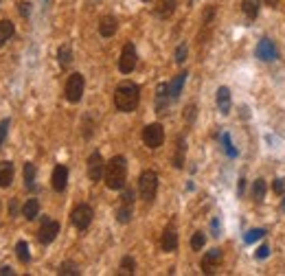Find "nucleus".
I'll list each match as a JSON object with an SVG mask.
<instances>
[{"label":"nucleus","instance_id":"obj_16","mask_svg":"<svg viewBox=\"0 0 285 276\" xmlns=\"http://www.w3.org/2000/svg\"><path fill=\"white\" fill-rule=\"evenodd\" d=\"M13 176H16V169H13V162H9V160L0 162V188H7V186H11V182H13Z\"/></svg>","mask_w":285,"mask_h":276},{"label":"nucleus","instance_id":"obj_25","mask_svg":"<svg viewBox=\"0 0 285 276\" xmlns=\"http://www.w3.org/2000/svg\"><path fill=\"white\" fill-rule=\"evenodd\" d=\"M132 215H134L132 204H123V202H121V206L116 208V222H119V224H129Z\"/></svg>","mask_w":285,"mask_h":276},{"label":"nucleus","instance_id":"obj_21","mask_svg":"<svg viewBox=\"0 0 285 276\" xmlns=\"http://www.w3.org/2000/svg\"><path fill=\"white\" fill-rule=\"evenodd\" d=\"M187 72H180V75H175L173 77V81L169 84V92H171V99L173 101H178L180 99V94H182V88H185V81H187Z\"/></svg>","mask_w":285,"mask_h":276},{"label":"nucleus","instance_id":"obj_43","mask_svg":"<svg viewBox=\"0 0 285 276\" xmlns=\"http://www.w3.org/2000/svg\"><path fill=\"white\" fill-rule=\"evenodd\" d=\"M5 274H9V276L13 274V270H11L9 265H3V267H0V276H5Z\"/></svg>","mask_w":285,"mask_h":276},{"label":"nucleus","instance_id":"obj_31","mask_svg":"<svg viewBox=\"0 0 285 276\" xmlns=\"http://www.w3.org/2000/svg\"><path fill=\"white\" fill-rule=\"evenodd\" d=\"M136 270V261L132 257H123L121 259V274H134Z\"/></svg>","mask_w":285,"mask_h":276},{"label":"nucleus","instance_id":"obj_28","mask_svg":"<svg viewBox=\"0 0 285 276\" xmlns=\"http://www.w3.org/2000/svg\"><path fill=\"white\" fill-rule=\"evenodd\" d=\"M252 198L257 202H263V198H266V180L257 178V182L252 184Z\"/></svg>","mask_w":285,"mask_h":276},{"label":"nucleus","instance_id":"obj_14","mask_svg":"<svg viewBox=\"0 0 285 276\" xmlns=\"http://www.w3.org/2000/svg\"><path fill=\"white\" fill-rule=\"evenodd\" d=\"M160 245H163L165 252H175V250H178V232H175L173 224L165 228L163 239H160Z\"/></svg>","mask_w":285,"mask_h":276},{"label":"nucleus","instance_id":"obj_5","mask_svg":"<svg viewBox=\"0 0 285 276\" xmlns=\"http://www.w3.org/2000/svg\"><path fill=\"white\" fill-rule=\"evenodd\" d=\"M92 217H94V210L90 204H77L70 213V222L77 230H86L92 224Z\"/></svg>","mask_w":285,"mask_h":276},{"label":"nucleus","instance_id":"obj_37","mask_svg":"<svg viewBox=\"0 0 285 276\" xmlns=\"http://www.w3.org/2000/svg\"><path fill=\"white\" fill-rule=\"evenodd\" d=\"M18 7H20V16H22V18H29V16H31V3H20Z\"/></svg>","mask_w":285,"mask_h":276},{"label":"nucleus","instance_id":"obj_47","mask_svg":"<svg viewBox=\"0 0 285 276\" xmlns=\"http://www.w3.org/2000/svg\"><path fill=\"white\" fill-rule=\"evenodd\" d=\"M283 210H285V200H283Z\"/></svg>","mask_w":285,"mask_h":276},{"label":"nucleus","instance_id":"obj_8","mask_svg":"<svg viewBox=\"0 0 285 276\" xmlns=\"http://www.w3.org/2000/svg\"><path fill=\"white\" fill-rule=\"evenodd\" d=\"M136 60H138L136 46L132 44V42H127L121 50V57H119V70L123 72V75H129V72L136 68Z\"/></svg>","mask_w":285,"mask_h":276},{"label":"nucleus","instance_id":"obj_22","mask_svg":"<svg viewBox=\"0 0 285 276\" xmlns=\"http://www.w3.org/2000/svg\"><path fill=\"white\" fill-rule=\"evenodd\" d=\"M13 33H16V26L11 20H0V46H5L13 38Z\"/></svg>","mask_w":285,"mask_h":276},{"label":"nucleus","instance_id":"obj_17","mask_svg":"<svg viewBox=\"0 0 285 276\" xmlns=\"http://www.w3.org/2000/svg\"><path fill=\"white\" fill-rule=\"evenodd\" d=\"M217 107H219V112L222 114H230V90L226 88V86H222V88L217 90Z\"/></svg>","mask_w":285,"mask_h":276},{"label":"nucleus","instance_id":"obj_15","mask_svg":"<svg viewBox=\"0 0 285 276\" xmlns=\"http://www.w3.org/2000/svg\"><path fill=\"white\" fill-rule=\"evenodd\" d=\"M119 29V22H116L114 16H103L99 20V35L101 38H112Z\"/></svg>","mask_w":285,"mask_h":276},{"label":"nucleus","instance_id":"obj_1","mask_svg":"<svg viewBox=\"0 0 285 276\" xmlns=\"http://www.w3.org/2000/svg\"><path fill=\"white\" fill-rule=\"evenodd\" d=\"M141 101V88L134 81H123L114 90V107L119 112H134Z\"/></svg>","mask_w":285,"mask_h":276},{"label":"nucleus","instance_id":"obj_33","mask_svg":"<svg viewBox=\"0 0 285 276\" xmlns=\"http://www.w3.org/2000/svg\"><path fill=\"white\" fill-rule=\"evenodd\" d=\"M222 143H224V151H226V154H228L230 158H235L237 149L232 147V143H230V134H222Z\"/></svg>","mask_w":285,"mask_h":276},{"label":"nucleus","instance_id":"obj_39","mask_svg":"<svg viewBox=\"0 0 285 276\" xmlns=\"http://www.w3.org/2000/svg\"><path fill=\"white\" fill-rule=\"evenodd\" d=\"M272 191H274V193H279V195L285 191V180H283V178L274 180V184H272Z\"/></svg>","mask_w":285,"mask_h":276},{"label":"nucleus","instance_id":"obj_35","mask_svg":"<svg viewBox=\"0 0 285 276\" xmlns=\"http://www.w3.org/2000/svg\"><path fill=\"white\" fill-rule=\"evenodd\" d=\"M9 119H5V121H0V147H3V143H5V138H7V132H9Z\"/></svg>","mask_w":285,"mask_h":276},{"label":"nucleus","instance_id":"obj_19","mask_svg":"<svg viewBox=\"0 0 285 276\" xmlns=\"http://www.w3.org/2000/svg\"><path fill=\"white\" fill-rule=\"evenodd\" d=\"M153 11H156V16L163 18V20L171 18L173 11H175V0H158V5H156V9Z\"/></svg>","mask_w":285,"mask_h":276},{"label":"nucleus","instance_id":"obj_46","mask_svg":"<svg viewBox=\"0 0 285 276\" xmlns=\"http://www.w3.org/2000/svg\"><path fill=\"white\" fill-rule=\"evenodd\" d=\"M143 3H151V0H143Z\"/></svg>","mask_w":285,"mask_h":276},{"label":"nucleus","instance_id":"obj_34","mask_svg":"<svg viewBox=\"0 0 285 276\" xmlns=\"http://www.w3.org/2000/svg\"><path fill=\"white\" fill-rule=\"evenodd\" d=\"M187 53H189L187 44H180L178 48H175V64H185L187 62Z\"/></svg>","mask_w":285,"mask_h":276},{"label":"nucleus","instance_id":"obj_44","mask_svg":"<svg viewBox=\"0 0 285 276\" xmlns=\"http://www.w3.org/2000/svg\"><path fill=\"white\" fill-rule=\"evenodd\" d=\"M244 188H246V180L241 178V180H239V186H237V193H239V195H244Z\"/></svg>","mask_w":285,"mask_h":276},{"label":"nucleus","instance_id":"obj_24","mask_svg":"<svg viewBox=\"0 0 285 276\" xmlns=\"http://www.w3.org/2000/svg\"><path fill=\"white\" fill-rule=\"evenodd\" d=\"M259 5H261V0H241V11L246 13V18L254 20L259 16Z\"/></svg>","mask_w":285,"mask_h":276},{"label":"nucleus","instance_id":"obj_7","mask_svg":"<svg viewBox=\"0 0 285 276\" xmlns=\"http://www.w3.org/2000/svg\"><path fill=\"white\" fill-rule=\"evenodd\" d=\"M57 235H60V222L44 217V219H42V226H40V230H38V241H40L42 245H48V243L55 241Z\"/></svg>","mask_w":285,"mask_h":276},{"label":"nucleus","instance_id":"obj_2","mask_svg":"<svg viewBox=\"0 0 285 276\" xmlns=\"http://www.w3.org/2000/svg\"><path fill=\"white\" fill-rule=\"evenodd\" d=\"M106 186L110 191H123L127 180V162L123 156H114L110 162H106V173H103Z\"/></svg>","mask_w":285,"mask_h":276},{"label":"nucleus","instance_id":"obj_3","mask_svg":"<svg viewBox=\"0 0 285 276\" xmlns=\"http://www.w3.org/2000/svg\"><path fill=\"white\" fill-rule=\"evenodd\" d=\"M138 193H141V200L149 202L156 200V193H158V173L156 171H143L141 178H138Z\"/></svg>","mask_w":285,"mask_h":276},{"label":"nucleus","instance_id":"obj_20","mask_svg":"<svg viewBox=\"0 0 285 276\" xmlns=\"http://www.w3.org/2000/svg\"><path fill=\"white\" fill-rule=\"evenodd\" d=\"M22 215H24V219H29V222H33L35 217L40 215V202L35 200V198H31V200H27L24 204H22Z\"/></svg>","mask_w":285,"mask_h":276},{"label":"nucleus","instance_id":"obj_45","mask_svg":"<svg viewBox=\"0 0 285 276\" xmlns=\"http://www.w3.org/2000/svg\"><path fill=\"white\" fill-rule=\"evenodd\" d=\"M263 3H266V5H270V7H274L276 3H279V0H263Z\"/></svg>","mask_w":285,"mask_h":276},{"label":"nucleus","instance_id":"obj_30","mask_svg":"<svg viewBox=\"0 0 285 276\" xmlns=\"http://www.w3.org/2000/svg\"><path fill=\"white\" fill-rule=\"evenodd\" d=\"M263 237H266V230H263V228H252V230L246 232L244 241H246V243H254L257 239H263Z\"/></svg>","mask_w":285,"mask_h":276},{"label":"nucleus","instance_id":"obj_18","mask_svg":"<svg viewBox=\"0 0 285 276\" xmlns=\"http://www.w3.org/2000/svg\"><path fill=\"white\" fill-rule=\"evenodd\" d=\"M185 154H187V141H185V136H178V141H175V156H173L175 169L185 167Z\"/></svg>","mask_w":285,"mask_h":276},{"label":"nucleus","instance_id":"obj_11","mask_svg":"<svg viewBox=\"0 0 285 276\" xmlns=\"http://www.w3.org/2000/svg\"><path fill=\"white\" fill-rule=\"evenodd\" d=\"M257 57L263 62H274L279 57V50H276L274 42H270L268 38H263L259 44H257Z\"/></svg>","mask_w":285,"mask_h":276},{"label":"nucleus","instance_id":"obj_40","mask_svg":"<svg viewBox=\"0 0 285 276\" xmlns=\"http://www.w3.org/2000/svg\"><path fill=\"white\" fill-rule=\"evenodd\" d=\"M268 254H270V248H268V245H261L254 257H257V259H268Z\"/></svg>","mask_w":285,"mask_h":276},{"label":"nucleus","instance_id":"obj_23","mask_svg":"<svg viewBox=\"0 0 285 276\" xmlns=\"http://www.w3.org/2000/svg\"><path fill=\"white\" fill-rule=\"evenodd\" d=\"M57 62H60L62 68H68L72 64V46L70 44H62L57 48Z\"/></svg>","mask_w":285,"mask_h":276},{"label":"nucleus","instance_id":"obj_9","mask_svg":"<svg viewBox=\"0 0 285 276\" xmlns=\"http://www.w3.org/2000/svg\"><path fill=\"white\" fill-rule=\"evenodd\" d=\"M103 173H106L103 156H101L99 151H92V154L88 156V178H90L92 182H99V180L103 178Z\"/></svg>","mask_w":285,"mask_h":276},{"label":"nucleus","instance_id":"obj_36","mask_svg":"<svg viewBox=\"0 0 285 276\" xmlns=\"http://www.w3.org/2000/svg\"><path fill=\"white\" fill-rule=\"evenodd\" d=\"M121 202H123V204H134V191H132V188H125V191H123Z\"/></svg>","mask_w":285,"mask_h":276},{"label":"nucleus","instance_id":"obj_13","mask_svg":"<svg viewBox=\"0 0 285 276\" xmlns=\"http://www.w3.org/2000/svg\"><path fill=\"white\" fill-rule=\"evenodd\" d=\"M222 250L219 248H213V250H209L206 254H204V259H202V270L206 272V274H213L215 272V267L222 263Z\"/></svg>","mask_w":285,"mask_h":276},{"label":"nucleus","instance_id":"obj_26","mask_svg":"<svg viewBox=\"0 0 285 276\" xmlns=\"http://www.w3.org/2000/svg\"><path fill=\"white\" fill-rule=\"evenodd\" d=\"M16 257L20 263H29L31 261V254H29V243L27 241H18L16 243Z\"/></svg>","mask_w":285,"mask_h":276},{"label":"nucleus","instance_id":"obj_42","mask_svg":"<svg viewBox=\"0 0 285 276\" xmlns=\"http://www.w3.org/2000/svg\"><path fill=\"white\" fill-rule=\"evenodd\" d=\"M9 213H11V215H16V213H18V202H16V200H11V204H9Z\"/></svg>","mask_w":285,"mask_h":276},{"label":"nucleus","instance_id":"obj_6","mask_svg":"<svg viewBox=\"0 0 285 276\" xmlns=\"http://www.w3.org/2000/svg\"><path fill=\"white\" fill-rule=\"evenodd\" d=\"M143 143L147 145L149 149H158L160 145L165 143V129L160 123H151V125H145L143 129Z\"/></svg>","mask_w":285,"mask_h":276},{"label":"nucleus","instance_id":"obj_4","mask_svg":"<svg viewBox=\"0 0 285 276\" xmlns=\"http://www.w3.org/2000/svg\"><path fill=\"white\" fill-rule=\"evenodd\" d=\"M84 88H86V79L82 72H72V75L66 79V88H64V94H66V101L68 103H79L84 97Z\"/></svg>","mask_w":285,"mask_h":276},{"label":"nucleus","instance_id":"obj_41","mask_svg":"<svg viewBox=\"0 0 285 276\" xmlns=\"http://www.w3.org/2000/svg\"><path fill=\"white\" fill-rule=\"evenodd\" d=\"M211 230H213V237H219V222L213 219V224H211Z\"/></svg>","mask_w":285,"mask_h":276},{"label":"nucleus","instance_id":"obj_10","mask_svg":"<svg viewBox=\"0 0 285 276\" xmlns=\"http://www.w3.org/2000/svg\"><path fill=\"white\" fill-rule=\"evenodd\" d=\"M171 92H169V84H158L156 88V112L158 114H165V110L169 107L171 103Z\"/></svg>","mask_w":285,"mask_h":276},{"label":"nucleus","instance_id":"obj_29","mask_svg":"<svg viewBox=\"0 0 285 276\" xmlns=\"http://www.w3.org/2000/svg\"><path fill=\"white\" fill-rule=\"evenodd\" d=\"M79 274V267L75 261H64L60 265V276H77Z\"/></svg>","mask_w":285,"mask_h":276},{"label":"nucleus","instance_id":"obj_38","mask_svg":"<svg viewBox=\"0 0 285 276\" xmlns=\"http://www.w3.org/2000/svg\"><path fill=\"white\" fill-rule=\"evenodd\" d=\"M185 121L187 123H193L195 121V105H189L185 110Z\"/></svg>","mask_w":285,"mask_h":276},{"label":"nucleus","instance_id":"obj_12","mask_svg":"<svg viewBox=\"0 0 285 276\" xmlns=\"http://www.w3.org/2000/svg\"><path fill=\"white\" fill-rule=\"evenodd\" d=\"M50 182H53V188L57 193H62L66 188V184H68V167L57 164L53 169V176H50Z\"/></svg>","mask_w":285,"mask_h":276},{"label":"nucleus","instance_id":"obj_27","mask_svg":"<svg viewBox=\"0 0 285 276\" xmlns=\"http://www.w3.org/2000/svg\"><path fill=\"white\" fill-rule=\"evenodd\" d=\"M24 184L27 188H35V164L33 162H27L24 164Z\"/></svg>","mask_w":285,"mask_h":276},{"label":"nucleus","instance_id":"obj_32","mask_svg":"<svg viewBox=\"0 0 285 276\" xmlns=\"http://www.w3.org/2000/svg\"><path fill=\"white\" fill-rule=\"evenodd\" d=\"M204 243H206V237H204V232H195V235L191 237V248L197 252L204 248Z\"/></svg>","mask_w":285,"mask_h":276}]
</instances>
